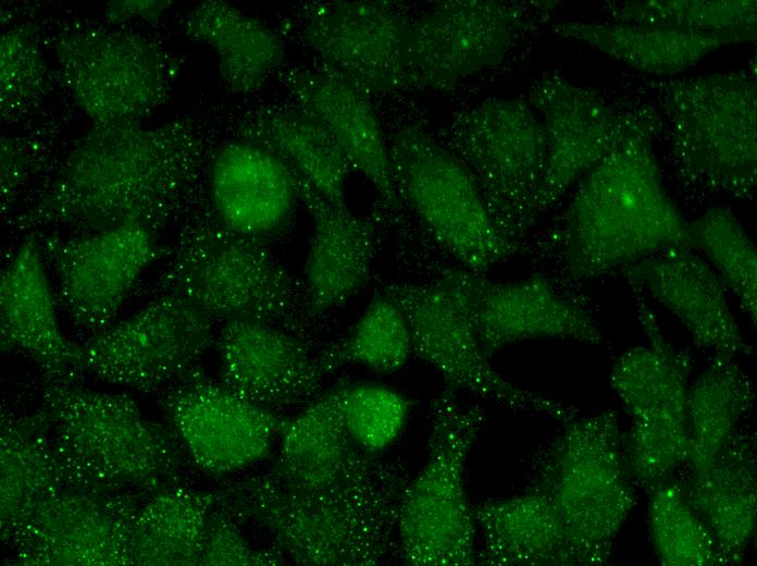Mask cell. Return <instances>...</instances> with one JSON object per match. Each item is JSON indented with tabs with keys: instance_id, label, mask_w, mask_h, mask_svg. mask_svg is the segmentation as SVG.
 Listing matches in <instances>:
<instances>
[{
	"instance_id": "cell-40",
	"label": "cell",
	"mask_w": 757,
	"mask_h": 566,
	"mask_svg": "<svg viewBox=\"0 0 757 566\" xmlns=\"http://www.w3.org/2000/svg\"><path fill=\"white\" fill-rule=\"evenodd\" d=\"M339 407L346 429L364 451L384 453L401 433L412 399L374 383H338Z\"/></svg>"
},
{
	"instance_id": "cell-11",
	"label": "cell",
	"mask_w": 757,
	"mask_h": 566,
	"mask_svg": "<svg viewBox=\"0 0 757 566\" xmlns=\"http://www.w3.org/2000/svg\"><path fill=\"white\" fill-rule=\"evenodd\" d=\"M449 150L476 184L497 229L518 243L535 221L547 142L530 103L486 99L459 114L449 128Z\"/></svg>"
},
{
	"instance_id": "cell-39",
	"label": "cell",
	"mask_w": 757,
	"mask_h": 566,
	"mask_svg": "<svg viewBox=\"0 0 757 566\" xmlns=\"http://www.w3.org/2000/svg\"><path fill=\"white\" fill-rule=\"evenodd\" d=\"M649 530L663 566L722 565L716 542L675 479L649 492Z\"/></svg>"
},
{
	"instance_id": "cell-42",
	"label": "cell",
	"mask_w": 757,
	"mask_h": 566,
	"mask_svg": "<svg viewBox=\"0 0 757 566\" xmlns=\"http://www.w3.org/2000/svg\"><path fill=\"white\" fill-rule=\"evenodd\" d=\"M287 562L271 546H253L222 509L215 506L210 513L199 566H278Z\"/></svg>"
},
{
	"instance_id": "cell-38",
	"label": "cell",
	"mask_w": 757,
	"mask_h": 566,
	"mask_svg": "<svg viewBox=\"0 0 757 566\" xmlns=\"http://www.w3.org/2000/svg\"><path fill=\"white\" fill-rule=\"evenodd\" d=\"M688 246L709 258L724 286L734 293L756 327L757 255L733 211L729 207H711L688 222Z\"/></svg>"
},
{
	"instance_id": "cell-3",
	"label": "cell",
	"mask_w": 757,
	"mask_h": 566,
	"mask_svg": "<svg viewBox=\"0 0 757 566\" xmlns=\"http://www.w3.org/2000/svg\"><path fill=\"white\" fill-rule=\"evenodd\" d=\"M558 245L574 279L596 278L671 247H690L688 222L661 183L647 123L584 175L561 218Z\"/></svg>"
},
{
	"instance_id": "cell-14",
	"label": "cell",
	"mask_w": 757,
	"mask_h": 566,
	"mask_svg": "<svg viewBox=\"0 0 757 566\" xmlns=\"http://www.w3.org/2000/svg\"><path fill=\"white\" fill-rule=\"evenodd\" d=\"M150 495L59 490L38 501L1 538L10 552L8 562L24 566L134 565L133 527Z\"/></svg>"
},
{
	"instance_id": "cell-30",
	"label": "cell",
	"mask_w": 757,
	"mask_h": 566,
	"mask_svg": "<svg viewBox=\"0 0 757 566\" xmlns=\"http://www.w3.org/2000/svg\"><path fill=\"white\" fill-rule=\"evenodd\" d=\"M238 139L261 146L301 175L324 199L347 207L351 169L328 132L294 104H264L250 110L237 126Z\"/></svg>"
},
{
	"instance_id": "cell-2",
	"label": "cell",
	"mask_w": 757,
	"mask_h": 566,
	"mask_svg": "<svg viewBox=\"0 0 757 566\" xmlns=\"http://www.w3.org/2000/svg\"><path fill=\"white\" fill-rule=\"evenodd\" d=\"M410 476L380 454L356 476L322 489L290 490L258 473L215 488V506L257 528L271 547L303 566H372L397 551L399 504Z\"/></svg>"
},
{
	"instance_id": "cell-20",
	"label": "cell",
	"mask_w": 757,
	"mask_h": 566,
	"mask_svg": "<svg viewBox=\"0 0 757 566\" xmlns=\"http://www.w3.org/2000/svg\"><path fill=\"white\" fill-rule=\"evenodd\" d=\"M438 278L461 296L488 359L528 340L567 339L593 345L601 342V333L587 310L542 274L495 281L455 266L442 268Z\"/></svg>"
},
{
	"instance_id": "cell-6",
	"label": "cell",
	"mask_w": 757,
	"mask_h": 566,
	"mask_svg": "<svg viewBox=\"0 0 757 566\" xmlns=\"http://www.w3.org/2000/svg\"><path fill=\"white\" fill-rule=\"evenodd\" d=\"M445 389L430 406L427 458L410 478L398 509L397 551L411 566L476 564V524L466 468L484 422L476 405Z\"/></svg>"
},
{
	"instance_id": "cell-37",
	"label": "cell",
	"mask_w": 757,
	"mask_h": 566,
	"mask_svg": "<svg viewBox=\"0 0 757 566\" xmlns=\"http://www.w3.org/2000/svg\"><path fill=\"white\" fill-rule=\"evenodd\" d=\"M411 354L407 320L398 306L381 292L371 299L349 334L323 348L318 358L326 374L345 365L388 374L400 370Z\"/></svg>"
},
{
	"instance_id": "cell-25",
	"label": "cell",
	"mask_w": 757,
	"mask_h": 566,
	"mask_svg": "<svg viewBox=\"0 0 757 566\" xmlns=\"http://www.w3.org/2000/svg\"><path fill=\"white\" fill-rule=\"evenodd\" d=\"M209 193L222 223L264 243L285 229L299 200L294 170L270 150L239 139L213 156Z\"/></svg>"
},
{
	"instance_id": "cell-23",
	"label": "cell",
	"mask_w": 757,
	"mask_h": 566,
	"mask_svg": "<svg viewBox=\"0 0 757 566\" xmlns=\"http://www.w3.org/2000/svg\"><path fill=\"white\" fill-rule=\"evenodd\" d=\"M686 328L696 346L736 358L752 347L743 337L717 272L687 246L671 247L621 269Z\"/></svg>"
},
{
	"instance_id": "cell-28",
	"label": "cell",
	"mask_w": 757,
	"mask_h": 566,
	"mask_svg": "<svg viewBox=\"0 0 757 566\" xmlns=\"http://www.w3.org/2000/svg\"><path fill=\"white\" fill-rule=\"evenodd\" d=\"M756 432L737 427L705 468L675 479L710 531L722 565L742 562L756 529Z\"/></svg>"
},
{
	"instance_id": "cell-4",
	"label": "cell",
	"mask_w": 757,
	"mask_h": 566,
	"mask_svg": "<svg viewBox=\"0 0 757 566\" xmlns=\"http://www.w3.org/2000/svg\"><path fill=\"white\" fill-rule=\"evenodd\" d=\"M39 408L70 488L152 494L179 484L191 464L173 429L126 393L45 382Z\"/></svg>"
},
{
	"instance_id": "cell-34",
	"label": "cell",
	"mask_w": 757,
	"mask_h": 566,
	"mask_svg": "<svg viewBox=\"0 0 757 566\" xmlns=\"http://www.w3.org/2000/svg\"><path fill=\"white\" fill-rule=\"evenodd\" d=\"M214 489L183 483L151 494L134 522L131 549L137 566H198Z\"/></svg>"
},
{
	"instance_id": "cell-32",
	"label": "cell",
	"mask_w": 757,
	"mask_h": 566,
	"mask_svg": "<svg viewBox=\"0 0 757 566\" xmlns=\"http://www.w3.org/2000/svg\"><path fill=\"white\" fill-rule=\"evenodd\" d=\"M0 465L1 538L38 501L70 488L40 408L26 413L1 406Z\"/></svg>"
},
{
	"instance_id": "cell-9",
	"label": "cell",
	"mask_w": 757,
	"mask_h": 566,
	"mask_svg": "<svg viewBox=\"0 0 757 566\" xmlns=\"http://www.w3.org/2000/svg\"><path fill=\"white\" fill-rule=\"evenodd\" d=\"M634 292L647 341L617 359L610 383L631 418L622 443L632 479L649 493L672 480L688 459L686 401L693 358L665 337L654 312Z\"/></svg>"
},
{
	"instance_id": "cell-43",
	"label": "cell",
	"mask_w": 757,
	"mask_h": 566,
	"mask_svg": "<svg viewBox=\"0 0 757 566\" xmlns=\"http://www.w3.org/2000/svg\"><path fill=\"white\" fill-rule=\"evenodd\" d=\"M171 5L169 0H114L107 3L104 15L114 25L137 20L157 23Z\"/></svg>"
},
{
	"instance_id": "cell-5",
	"label": "cell",
	"mask_w": 757,
	"mask_h": 566,
	"mask_svg": "<svg viewBox=\"0 0 757 566\" xmlns=\"http://www.w3.org/2000/svg\"><path fill=\"white\" fill-rule=\"evenodd\" d=\"M615 410L563 422L536 454L530 487L553 502L573 565L606 564L636 503Z\"/></svg>"
},
{
	"instance_id": "cell-13",
	"label": "cell",
	"mask_w": 757,
	"mask_h": 566,
	"mask_svg": "<svg viewBox=\"0 0 757 566\" xmlns=\"http://www.w3.org/2000/svg\"><path fill=\"white\" fill-rule=\"evenodd\" d=\"M382 292L404 313L413 354L436 370L446 389L511 409L546 415L561 423L579 416L573 406L522 389L492 367L461 296L443 279L433 283H390Z\"/></svg>"
},
{
	"instance_id": "cell-29",
	"label": "cell",
	"mask_w": 757,
	"mask_h": 566,
	"mask_svg": "<svg viewBox=\"0 0 757 566\" xmlns=\"http://www.w3.org/2000/svg\"><path fill=\"white\" fill-rule=\"evenodd\" d=\"M484 566H561L573 559L560 517L549 497L528 487L523 493L473 506Z\"/></svg>"
},
{
	"instance_id": "cell-21",
	"label": "cell",
	"mask_w": 757,
	"mask_h": 566,
	"mask_svg": "<svg viewBox=\"0 0 757 566\" xmlns=\"http://www.w3.org/2000/svg\"><path fill=\"white\" fill-rule=\"evenodd\" d=\"M529 99L542 116L547 142L536 220L643 122L616 112L595 91L557 73L536 79Z\"/></svg>"
},
{
	"instance_id": "cell-18",
	"label": "cell",
	"mask_w": 757,
	"mask_h": 566,
	"mask_svg": "<svg viewBox=\"0 0 757 566\" xmlns=\"http://www.w3.org/2000/svg\"><path fill=\"white\" fill-rule=\"evenodd\" d=\"M526 5L495 0L442 1L411 21L408 86L445 89L501 62L531 22Z\"/></svg>"
},
{
	"instance_id": "cell-27",
	"label": "cell",
	"mask_w": 757,
	"mask_h": 566,
	"mask_svg": "<svg viewBox=\"0 0 757 566\" xmlns=\"http://www.w3.org/2000/svg\"><path fill=\"white\" fill-rule=\"evenodd\" d=\"M298 197L313 233L303 269V310L317 318L343 306L372 275L375 231L371 221L324 199L295 170Z\"/></svg>"
},
{
	"instance_id": "cell-1",
	"label": "cell",
	"mask_w": 757,
	"mask_h": 566,
	"mask_svg": "<svg viewBox=\"0 0 757 566\" xmlns=\"http://www.w3.org/2000/svg\"><path fill=\"white\" fill-rule=\"evenodd\" d=\"M203 155L189 120L92 125L15 223L80 234L140 225L156 233L193 193Z\"/></svg>"
},
{
	"instance_id": "cell-19",
	"label": "cell",
	"mask_w": 757,
	"mask_h": 566,
	"mask_svg": "<svg viewBox=\"0 0 757 566\" xmlns=\"http://www.w3.org/2000/svg\"><path fill=\"white\" fill-rule=\"evenodd\" d=\"M410 24L384 1H321L306 7L300 34L323 69L369 97L408 86Z\"/></svg>"
},
{
	"instance_id": "cell-41",
	"label": "cell",
	"mask_w": 757,
	"mask_h": 566,
	"mask_svg": "<svg viewBox=\"0 0 757 566\" xmlns=\"http://www.w3.org/2000/svg\"><path fill=\"white\" fill-rule=\"evenodd\" d=\"M47 65L35 30L12 27L0 39V106L2 118L29 109L47 88Z\"/></svg>"
},
{
	"instance_id": "cell-16",
	"label": "cell",
	"mask_w": 757,
	"mask_h": 566,
	"mask_svg": "<svg viewBox=\"0 0 757 566\" xmlns=\"http://www.w3.org/2000/svg\"><path fill=\"white\" fill-rule=\"evenodd\" d=\"M190 463L221 478L266 459L289 418L239 396L197 366L159 399Z\"/></svg>"
},
{
	"instance_id": "cell-36",
	"label": "cell",
	"mask_w": 757,
	"mask_h": 566,
	"mask_svg": "<svg viewBox=\"0 0 757 566\" xmlns=\"http://www.w3.org/2000/svg\"><path fill=\"white\" fill-rule=\"evenodd\" d=\"M617 23L721 35L736 44L756 39V0L607 1Z\"/></svg>"
},
{
	"instance_id": "cell-8",
	"label": "cell",
	"mask_w": 757,
	"mask_h": 566,
	"mask_svg": "<svg viewBox=\"0 0 757 566\" xmlns=\"http://www.w3.org/2000/svg\"><path fill=\"white\" fill-rule=\"evenodd\" d=\"M663 83L672 153L683 177L711 192L752 198L757 183L755 72Z\"/></svg>"
},
{
	"instance_id": "cell-12",
	"label": "cell",
	"mask_w": 757,
	"mask_h": 566,
	"mask_svg": "<svg viewBox=\"0 0 757 566\" xmlns=\"http://www.w3.org/2000/svg\"><path fill=\"white\" fill-rule=\"evenodd\" d=\"M53 53L62 83L92 125L141 123L167 101L176 77L169 53L128 29L66 30Z\"/></svg>"
},
{
	"instance_id": "cell-7",
	"label": "cell",
	"mask_w": 757,
	"mask_h": 566,
	"mask_svg": "<svg viewBox=\"0 0 757 566\" xmlns=\"http://www.w3.org/2000/svg\"><path fill=\"white\" fill-rule=\"evenodd\" d=\"M156 290L188 300L214 321L276 324L294 318L300 300L298 283L266 243L231 230L212 209L183 229Z\"/></svg>"
},
{
	"instance_id": "cell-17",
	"label": "cell",
	"mask_w": 757,
	"mask_h": 566,
	"mask_svg": "<svg viewBox=\"0 0 757 566\" xmlns=\"http://www.w3.org/2000/svg\"><path fill=\"white\" fill-rule=\"evenodd\" d=\"M39 246L55 278L59 305L91 335L111 325L141 273L162 254L156 233L140 225L47 237Z\"/></svg>"
},
{
	"instance_id": "cell-35",
	"label": "cell",
	"mask_w": 757,
	"mask_h": 566,
	"mask_svg": "<svg viewBox=\"0 0 757 566\" xmlns=\"http://www.w3.org/2000/svg\"><path fill=\"white\" fill-rule=\"evenodd\" d=\"M752 379L735 358L715 354L688 386V470L705 468L754 406Z\"/></svg>"
},
{
	"instance_id": "cell-22",
	"label": "cell",
	"mask_w": 757,
	"mask_h": 566,
	"mask_svg": "<svg viewBox=\"0 0 757 566\" xmlns=\"http://www.w3.org/2000/svg\"><path fill=\"white\" fill-rule=\"evenodd\" d=\"M220 381L265 409L280 413L308 404L321 393L326 376L318 354L276 324L233 319L215 336Z\"/></svg>"
},
{
	"instance_id": "cell-26",
	"label": "cell",
	"mask_w": 757,
	"mask_h": 566,
	"mask_svg": "<svg viewBox=\"0 0 757 566\" xmlns=\"http://www.w3.org/2000/svg\"><path fill=\"white\" fill-rule=\"evenodd\" d=\"M276 74L294 103L333 137L350 168L368 180L385 205L399 207L388 147L368 97L323 67L287 66Z\"/></svg>"
},
{
	"instance_id": "cell-15",
	"label": "cell",
	"mask_w": 757,
	"mask_h": 566,
	"mask_svg": "<svg viewBox=\"0 0 757 566\" xmlns=\"http://www.w3.org/2000/svg\"><path fill=\"white\" fill-rule=\"evenodd\" d=\"M214 322L179 296L157 294L80 345V374L139 392L167 386L198 366L215 342Z\"/></svg>"
},
{
	"instance_id": "cell-10",
	"label": "cell",
	"mask_w": 757,
	"mask_h": 566,
	"mask_svg": "<svg viewBox=\"0 0 757 566\" xmlns=\"http://www.w3.org/2000/svg\"><path fill=\"white\" fill-rule=\"evenodd\" d=\"M388 155L400 202L458 267L485 274L516 253L518 243L497 229L470 173L425 131L400 127Z\"/></svg>"
},
{
	"instance_id": "cell-33",
	"label": "cell",
	"mask_w": 757,
	"mask_h": 566,
	"mask_svg": "<svg viewBox=\"0 0 757 566\" xmlns=\"http://www.w3.org/2000/svg\"><path fill=\"white\" fill-rule=\"evenodd\" d=\"M554 33L584 42L636 71L656 76L682 73L710 52L736 44L721 35L617 22L564 21L554 26Z\"/></svg>"
},
{
	"instance_id": "cell-24",
	"label": "cell",
	"mask_w": 757,
	"mask_h": 566,
	"mask_svg": "<svg viewBox=\"0 0 757 566\" xmlns=\"http://www.w3.org/2000/svg\"><path fill=\"white\" fill-rule=\"evenodd\" d=\"M39 242L29 236L0 278V343L40 370L45 382H77L80 345L61 330Z\"/></svg>"
},
{
	"instance_id": "cell-31",
	"label": "cell",
	"mask_w": 757,
	"mask_h": 566,
	"mask_svg": "<svg viewBox=\"0 0 757 566\" xmlns=\"http://www.w3.org/2000/svg\"><path fill=\"white\" fill-rule=\"evenodd\" d=\"M184 34L211 47L229 91L251 95L283 67L285 47L260 20L223 0H204L186 16Z\"/></svg>"
}]
</instances>
